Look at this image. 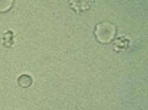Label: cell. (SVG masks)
Masks as SVG:
<instances>
[{
	"instance_id": "obj_5",
	"label": "cell",
	"mask_w": 148,
	"mask_h": 110,
	"mask_svg": "<svg viewBox=\"0 0 148 110\" xmlns=\"http://www.w3.org/2000/svg\"><path fill=\"white\" fill-rule=\"evenodd\" d=\"M4 45L7 46L8 42L10 43V46H11V43L13 42V32L11 31H8L5 34H4Z\"/></svg>"
},
{
	"instance_id": "obj_1",
	"label": "cell",
	"mask_w": 148,
	"mask_h": 110,
	"mask_svg": "<svg viewBox=\"0 0 148 110\" xmlns=\"http://www.w3.org/2000/svg\"><path fill=\"white\" fill-rule=\"evenodd\" d=\"M116 33V28L112 23L101 22L96 26L95 35L101 43H109L113 40Z\"/></svg>"
},
{
	"instance_id": "obj_3",
	"label": "cell",
	"mask_w": 148,
	"mask_h": 110,
	"mask_svg": "<svg viewBox=\"0 0 148 110\" xmlns=\"http://www.w3.org/2000/svg\"><path fill=\"white\" fill-rule=\"evenodd\" d=\"M32 82H33V80L31 78V76L27 74L21 75L18 79V83L22 87H29L32 84Z\"/></svg>"
},
{
	"instance_id": "obj_2",
	"label": "cell",
	"mask_w": 148,
	"mask_h": 110,
	"mask_svg": "<svg viewBox=\"0 0 148 110\" xmlns=\"http://www.w3.org/2000/svg\"><path fill=\"white\" fill-rule=\"evenodd\" d=\"M70 6L77 12L84 11L90 8V0H70Z\"/></svg>"
},
{
	"instance_id": "obj_4",
	"label": "cell",
	"mask_w": 148,
	"mask_h": 110,
	"mask_svg": "<svg viewBox=\"0 0 148 110\" xmlns=\"http://www.w3.org/2000/svg\"><path fill=\"white\" fill-rule=\"evenodd\" d=\"M13 0H0V12H6L12 7Z\"/></svg>"
}]
</instances>
